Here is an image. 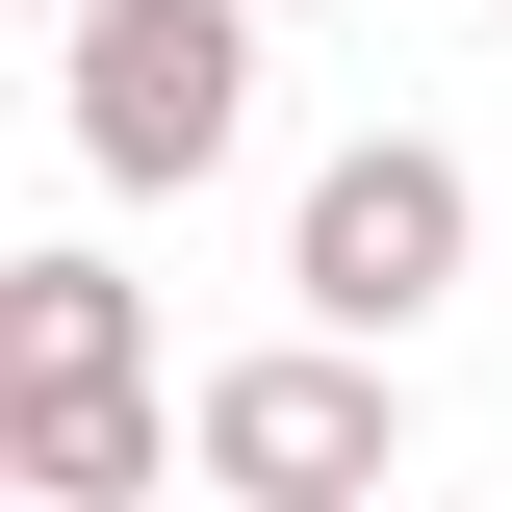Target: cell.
Returning a JSON list of instances; mask_svg holds the SVG:
<instances>
[{"label":"cell","mask_w":512,"mask_h":512,"mask_svg":"<svg viewBox=\"0 0 512 512\" xmlns=\"http://www.w3.org/2000/svg\"><path fill=\"white\" fill-rule=\"evenodd\" d=\"M154 461H180V410H154V359H128V384H26V410H0V487H52V512H128Z\"/></svg>","instance_id":"cell-4"},{"label":"cell","mask_w":512,"mask_h":512,"mask_svg":"<svg viewBox=\"0 0 512 512\" xmlns=\"http://www.w3.org/2000/svg\"><path fill=\"white\" fill-rule=\"evenodd\" d=\"M461 256H487V180H461L436 128H359V154L282 205V308L359 333V359H410V333L461 308Z\"/></svg>","instance_id":"cell-1"},{"label":"cell","mask_w":512,"mask_h":512,"mask_svg":"<svg viewBox=\"0 0 512 512\" xmlns=\"http://www.w3.org/2000/svg\"><path fill=\"white\" fill-rule=\"evenodd\" d=\"M154 308H128V256H0V410L26 384H128Z\"/></svg>","instance_id":"cell-5"},{"label":"cell","mask_w":512,"mask_h":512,"mask_svg":"<svg viewBox=\"0 0 512 512\" xmlns=\"http://www.w3.org/2000/svg\"><path fill=\"white\" fill-rule=\"evenodd\" d=\"M0 512H52V487H0Z\"/></svg>","instance_id":"cell-6"},{"label":"cell","mask_w":512,"mask_h":512,"mask_svg":"<svg viewBox=\"0 0 512 512\" xmlns=\"http://www.w3.org/2000/svg\"><path fill=\"white\" fill-rule=\"evenodd\" d=\"M26 26H52V0H26Z\"/></svg>","instance_id":"cell-8"},{"label":"cell","mask_w":512,"mask_h":512,"mask_svg":"<svg viewBox=\"0 0 512 512\" xmlns=\"http://www.w3.org/2000/svg\"><path fill=\"white\" fill-rule=\"evenodd\" d=\"M180 461L231 512H384L410 487V384H384L359 333H282V359H205L180 384Z\"/></svg>","instance_id":"cell-2"},{"label":"cell","mask_w":512,"mask_h":512,"mask_svg":"<svg viewBox=\"0 0 512 512\" xmlns=\"http://www.w3.org/2000/svg\"><path fill=\"white\" fill-rule=\"evenodd\" d=\"M256 26H282V0H256Z\"/></svg>","instance_id":"cell-7"},{"label":"cell","mask_w":512,"mask_h":512,"mask_svg":"<svg viewBox=\"0 0 512 512\" xmlns=\"http://www.w3.org/2000/svg\"><path fill=\"white\" fill-rule=\"evenodd\" d=\"M77 26V180H231L256 154V0H52Z\"/></svg>","instance_id":"cell-3"}]
</instances>
